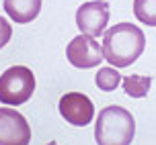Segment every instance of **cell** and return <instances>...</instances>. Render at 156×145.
Listing matches in <instances>:
<instances>
[{
  "label": "cell",
  "instance_id": "cell-1",
  "mask_svg": "<svg viewBox=\"0 0 156 145\" xmlns=\"http://www.w3.org/2000/svg\"><path fill=\"white\" fill-rule=\"evenodd\" d=\"M146 49V35L132 23H117L103 35V55L113 68H127Z\"/></svg>",
  "mask_w": 156,
  "mask_h": 145
},
{
  "label": "cell",
  "instance_id": "cell-2",
  "mask_svg": "<svg viewBox=\"0 0 156 145\" xmlns=\"http://www.w3.org/2000/svg\"><path fill=\"white\" fill-rule=\"evenodd\" d=\"M136 137V121L123 106H105L94 123L97 145H132Z\"/></svg>",
  "mask_w": 156,
  "mask_h": 145
},
{
  "label": "cell",
  "instance_id": "cell-3",
  "mask_svg": "<svg viewBox=\"0 0 156 145\" xmlns=\"http://www.w3.org/2000/svg\"><path fill=\"white\" fill-rule=\"evenodd\" d=\"M35 92V76L29 68L15 66L0 76V102L6 106H21Z\"/></svg>",
  "mask_w": 156,
  "mask_h": 145
},
{
  "label": "cell",
  "instance_id": "cell-4",
  "mask_svg": "<svg viewBox=\"0 0 156 145\" xmlns=\"http://www.w3.org/2000/svg\"><path fill=\"white\" fill-rule=\"evenodd\" d=\"M66 59L70 61L74 68H80V69L97 68L101 61H105L103 45L97 41V37L80 33L66 47Z\"/></svg>",
  "mask_w": 156,
  "mask_h": 145
},
{
  "label": "cell",
  "instance_id": "cell-5",
  "mask_svg": "<svg viewBox=\"0 0 156 145\" xmlns=\"http://www.w3.org/2000/svg\"><path fill=\"white\" fill-rule=\"evenodd\" d=\"M107 23H109V4L105 0L84 2L76 10V27L84 35H90V37L105 35Z\"/></svg>",
  "mask_w": 156,
  "mask_h": 145
},
{
  "label": "cell",
  "instance_id": "cell-6",
  "mask_svg": "<svg viewBox=\"0 0 156 145\" xmlns=\"http://www.w3.org/2000/svg\"><path fill=\"white\" fill-rule=\"evenodd\" d=\"M31 127L19 110L0 108V145H29Z\"/></svg>",
  "mask_w": 156,
  "mask_h": 145
},
{
  "label": "cell",
  "instance_id": "cell-7",
  "mask_svg": "<svg viewBox=\"0 0 156 145\" xmlns=\"http://www.w3.org/2000/svg\"><path fill=\"white\" fill-rule=\"evenodd\" d=\"M60 115L68 125L84 127L94 119V106L82 92H68L60 98Z\"/></svg>",
  "mask_w": 156,
  "mask_h": 145
},
{
  "label": "cell",
  "instance_id": "cell-8",
  "mask_svg": "<svg viewBox=\"0 0 156 145\" xmlns=\"http://www.w3.org/2000/svg\"><path fill=\"white\" fill-rule=\"evenodd\" d=\"M6 15L19 25H27L35 21L41 10V0H4Z\"/></svg>",
  "mask_w": 156,
  "mask_h": 145
},
{
  "label": "cell",
  "instance_id": "cell-9",
  "mask_svg": "<svg viewBox=\"0 0 156 145\" xmlns=\"http://www.w3.org/2000/svg\"><path fill=\"white\" fill-rule=\"evenodd\" d=\"M150 84H152L150 76H138V74L125 76L123 80H121L123 92L127 96H132V98H144V96H148Z\"/></svg>",
  "mask_w": 156,
  "mask_h": 145
},
{
  "label": "cell",
  "instance_id": "cell-10",
  "mask_svg": "<svg viewBox=\"0 0 156 145\" xmlns=\"http://www.w3.org/2000/svg\"><path fill=\"white\" fill-rule=\"evenodd\" d=\"M121 74L117 72V68H101L94 76V84L103 92H113L117 86L121 84Z\"/></svg>",
  "mask_w": 156,
  "mask_h": 145
},
{
  "label": "cell",
  "instance_id": "cell-11",
  "mask_svg": "<svg viewBox=\"0 0 156 145\" xmlns=\"http://www.w3.org/2000/svg\"><path fill=\"white\" fill-rule=\"evenodd\" d=\"M133 15L140 23L156 27V0H133Z\"/></svg>",
  "mask_w": 156,
  "mask_h": 145
},
{
  "label": "cell",
  "instance_id": "cell-12",
  "mask_svg": "<svg viewBox=\"0 0 156 145\" xmlns=\"http://www.w3.org/2000/svg\"><path fill=\"white\" fill-rule=\"evenodd\" d=\"M10 37H12V27L8 25L6 19H2V16H0V49L10 41Z\"/></svg>",
  "mask_w": 156,
  "mask_h": 145
},
{
  "label": "cell",
  "instance_id": "cell-13",
  "mask_svg": "<svg viewBox=\"0 0 156 145\" xmlns=\"http://www.w3.org/2000/svg\"><path fill=\"white\" fill-rule=\"evenodd\" d=\"M47 145H58V143H55V141H49V143H47Z\"/></svg>",
  "mask_w": 156,
  "mask_h": 145
}]
</instances>
